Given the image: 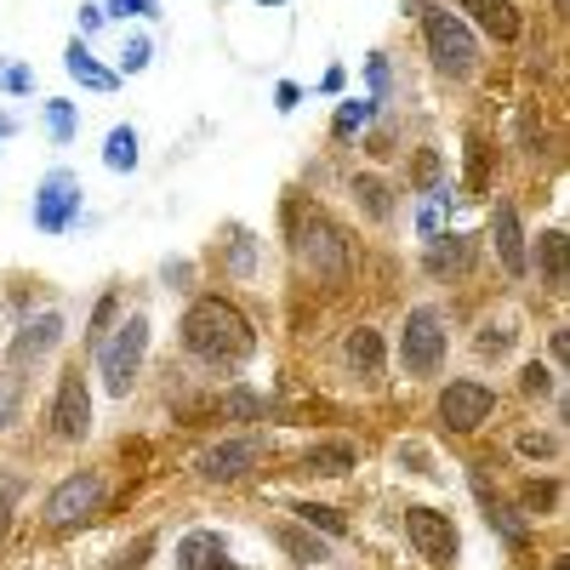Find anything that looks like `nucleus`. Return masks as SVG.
Wrapping results in <instances>:
<instances>
[{
    "label": "nucleus",
    "mask_w": 570,
    "mask_h": 570,
    "mask_svg": "<svg viewBox=\"0 0 570 570\" xmlns=\"http://www.w3.org/2000/svg\"><path fill=\"white\" fill-rule=\"evenodd\" d=\"M491 411H497V394L485 383H473V376L445 383V394H440V422L451 428V434H473V428H485Z\"/></svg>",
    "instance_id": "nucleus-8"
},
{
    "label": "nucleus",
    "mask_w": 570,
    "mask_h": 570,
    "mask_svg": "<svg viewBox=\"0 0 570 570\" xmlns=\"http://www.w3.org/2000/svg\"><path fill=\"white\" fill-rule=\"evenodd\" d=\"M80 217V177L75 171H46L35 188V228L40 234H63Z\"/></svg>",
    "instance_id": "nucleus-7"
},
{
    "label": "nucleus",
    "mask_w": 570,
    "mask_h": 570,
    "mask_svg": "<svg viewBox=\"0 0 570 570\" xmlns=\"http://www.w3.org/2000/svg\"><path fill=\"white\" fill-rule=\"evenodd\" d=\"M104 508V473H69V480L46 497V525L52 531H69V525H86L91 513Z\"/></svg>",
    "instance_id": "nucleus-6"
},
{
    "label": "nucleus",
    "mask_w": 570,
    "mask_h": 570,
    "mask_svg": "<svg viewBox=\"0 0 570 570\" xmlns=\"http://www.w3.org/2000/svg\"><path fill=\"white\" fill-rule=\"evenodd\" d=\"M0 531H7V525H0Z\"/></svg>",
    "instance_id": "nucleus-46"
},
{
    "label": "nucleus",
    "mask_w": 570,
    "mask_h": 570,
    "mask_svg": "<svg viewBox=\"0 0 570 570\" xmlns=\"http://www.w3.org/2000/svg\"><path fill=\"white\" fill-rule=\"evenodd\" d=\"M297 519H303V525H314V531H325V537H343L348 531V519L337 508H325V502H297Z\"/></svg>",
    "instance_id": "nucleus-25"
},
{
    "label": "nucleus",
    "mask_w": 570,
    "mask_h": 570,
    "mask_svg": "<svg viewBox=\"0 0 570 570\" xmlns=\"http://www.w3.org/2000/svg\"><path fill=\"white\" fill-rule=\"evenodd\" d=\"M519 389H525L531 400L553 394V371H548V365H525V371H519Z\"/></svg>",
    "instance_id": "nucleus-34"
},
{
    "label": "nucleus",
    "mask_w": 570,
    "mask_h": 570,
    "mask_svg": "<svg viewBox=\"0 0 570 570\" xmlns=\"http://www.w3.org/2000/svg\"><path fill=\"white\" fill-rule=\"evenodd\" d=\"M217 411L234 416V422H252V416H263V400H257L252 389H228V394L217 400Z\"/></svg>",
    "instance_id": "nucleus-26"
},
{
    "label": "nucleus",
    "mask_w": 570,
    "mask_h": 570,
    "mask_svg": "<svg viewBox=\"0 0 570 570\" xmlns=\"http://www.w3.org/2000/svg\"><path fill=\"white\" fill-rule=\"evenodd\" d=\"M480 354H491V360H497V354H508V331H502V325H497V331L485 325V337H480Z\"/></svg>",
    "instance_id": "nucleus-41"
},
{
    "label": "nucleus",
    "mask_w": 570,
    "mask_h": 570,
    "mask_svg": "<svg viewBox=\"0 0 570 570\" xmlns=\"http://www.w3.org/2000/svg\"><path fill=\"white\" fill-rule=\"evenodd\" d=\"M58 343H63V314H40V320H23V325H18L7 360H12V365H40Z\"/></svg>",
    "instance_id": "nucleus-12"
},
{
    "label": "nucleus",
    "mask_w": 570,
    "mask_h": 570,
    "mask_svg": "<svg viewBox=\"0 0 570 570\" xmlns=\"http://www.w3.org/2000/svg\"><path fill=\"white\" fill-rule=\"evenodd\" d=\"M468 252H473V240H462V234H434V246H428V274H456L462 263H468Z\"/></svg>",
    "instance_id": "nucleus-19"
},
{
    "label": "nucleus",
    "mask_w": 570,
    "mask_h": 570,
    "mask_svg": "<svg viewBox=\"0 0 570 570\" xmlns=\"http://www.w3.org/2000/svg\"><path fill=\"white\" fill-rule=\"evenodd\" d=\"M18 411H23V383H18L12 371H0V434L18 422Z\"/></svg>",
    "instance_id": "nucleus-27"
},
{
    "label": "nucleus",
    "mask_w": 570,
    "mask_h": 570,
    "mask_svg": "<svg viewBox=\"0 0 570 570\" xmlns=\"http://www.w3.org/2000/svg\"><path fill=\"white\" fill-rule=\"evenodd\" d=\"M177 570H228V564H223V537L188 531V537L177 542Z\"/></svg>",
    "instance_id": "nucleus-16"
},
{
    "label": "nucleus",
    "mask_w": 570,
    "mask_h": 570,
    "mask_svg": "<svg viewBox=\"0 0 570 570\" xmlns=\"http://www.w3.org/2000/svg\"><path fill=\"white\" fill-rule=\"evenodd\" d=\"M422 35H428V58L445 80H468L480 69V40L468 35V23L456 12H428L422 18Z\"/></svg>",
    "instance_id": "nucleus-5"
},
{
    "label": "nucleus",
    "mask_w": 570,
    "mask_h": 570,
    "mask_svg": "<svg viewBox=\"0 0 570 570\" xmlns=\"http://www.w3.org/2000/svg\"><path fill=\"white\" fill-rule=\"evenodd\" d=\"M46 131H52V142H69L75 137V104H63V98L46 104Z\"/></svg>",
    "instance_id": "nucleus-29"
},
{
    "label": "nucleus",
    "mask_w": 570,
    "mask_h": 570,
    "mask_svg": "<svg viewBox=\"0 0 570 570\" xmlns=\"http://www.w3.org/2000/svg\"><path fill=\"white\" fill-rule=\"evenodd\" d=\"M537 252H542V279H548V292H564V234H542Z\"/></svg>",
    "instance_id": "nucleus-24"
},
{
    "label": "nucleus",
    "mask_w": 570,
    "mask_h": 570,
    "mask_svg": "<svg viewBox=\"0 0 570 570\" xmlns=\"http://www.w3.org/2000/svg\"><path fill=\"white\" fill-rule=\"evenodd\" d=\"M274 542L285 548V553H292L297 564H325V542H314L308 531H297V525H279L274 531Z\"/></svg>",
    "instance_id": "nucleus-23"
},
{
    "label": "nucleus",
    "mask_w": 570,
    "mask_h": 570,
    "mask_svg": "<svg viewBox=\"0 0 570 570\" xmlns=\"http://www.w3.org/2000/svg\"><path fill=\"white\" fill-rule=\"evenodd\" d=\"M354 445L348 440H325V445H308V456H303V468L308 473H325V480H337V473H348L354 468Z\"/></svg>",
    "instance_id": "nucleus-18"
},
{
    "label": "nucleus",
    "mask_w": 570,
    "mask_h": 570,
    "mask_svg": "<svg viewBox=\"0 0 570 570\" xmlns=\"http://www.w3.org/2000/svg\"><path fill=\"white\" fill-rule=\"evenodd\" d=\"M149 553H155V537H142V542L120 548V553L109 559V570H142V564H149Z\"/></svg>",
    "instance_id": "nucleus-31"
},
{
    "label": "nucleus",
    "mask_w": 570,
    "mask_h": 570,
    "mask_svg": "<svg viewBox=\"0 0 570 570\" xmlns=\"http://www.w3.org/2000/svg\"><path fill=\"white\" fill-rule=\"evenodd\" d=\"M451 354V337H445V308L434 303H416L405 314V331H400V365L411 376H434Z\"/></svg>",
    "instance_id": "nucleus-3"
},
{
    "label": "nucleus",
    "mask_w": 570,
    "mask_h": 570,
    "mask_svg": "<svg viewBox=\"0 0 570 570\" xmlns=\"http://www.w3.org/2000/svg\"><path fill=\"white\" fill-rule=\"evenodd\" d=\"M354 195H360V212L371 217V223H389V212H394V200H389V188H383V177H354Z\"/></svg>",
    "instance_id": "nucleus-21"
},
{
    "label": "nucleus",
    "mask_w": 570,
    "mask_h": 570,
    "mask_svg": "<svg viewBox=\"0 0 570 570\" xmlns=\"http://www.w3.org/2000/svg\"><path fill=\"white\" fill-rule=\"evenodd\" d=\"M376 115V104H360V98H348L343 109H337V120H331V131H337V137H354L365 120Z\"/></svg>",
    "instance_id": "nucleus-28"
},
{
    "label": "nucleus",
    "mask_w": 570,
    "mask_h": 570,
    "mask_svg": "<svg viewBox=\"0 0 570 570\" xmlns=\"http://www.w3.org/2000/svg\"><path fill=\"white\" fill-rule=\"evenodd\" d=\"M274 98H279V109H297V98H303V91H297L292 80H279V91H274Z\"/></svg>",
    "instance_id": "nucleus-42"
},
{
    "label": "nucleus",
    "mask_w": 570,
    "mask_h": 570,
    "mask_svg": "<svg viewBox=\"0 0 570 570\" xmlns=\"http://www.w3.org/2000/svg\"><path fill=\"white\" fill-rule=\"evenodd\" d=\"M473 491H480V502H485V519H491V525H497L508 542H519V537H525V519H519V513H513V508H508L497 491H485V480H473Z\"/></svg>",
    "instance_id": "nucleus-20"
},
{
    "label": "nucleus",
    "mask_w": 570,
    "mask_h": 570,
    "mask_svg": "<svg viewBox=\"0 0 570 570\" xmlns=\"http://www.w3.org/2000/svg\"><path fill=\"white\" fill-rule=\"evenodd\" d=\"M519 451H525L531 462H559V434H525Z\"/></svg>",
    "instance_id": "nucleus-33"
},
{
    "label": "nucleus",
    "mask_w": 570,
    "mask_h": 570,
    "mask_svg": "<svg viewBox=\"0 0 570 570\" xmlns=\"http://www.w3.org/2000/svg\"><path fill=\"white\" fill-rule=\"evenodd\" d=\"M104 166H109V171H137V131H131V126H115V131H109Z\"/></svg>",
    "instance_id": "nucleus-22"
},
{
    "label": "nucleus",
    "mask_w": 570,
    "mask_h": 570,
    "mask_svg": "<svg viewBox=\"0 0 570 570\" xmlns=\"http://www.w3.org/2000/svg\"><path fill=\"white\" fill-rule=\"evenodd\" d=\"M109 12L115 18H155L160 7H155V0H109Z\"/></svg>",
    "instance_id": "nucleus-36"
},
{
    "label": "nucleus",
    "mask_w": 570,
    "mask_h": 570,
    "mask_svg": "<svg viewBox=\"0 0 570 570\" xmlns=\"http://www.w3.org/2000/svg\"><path fill=\"white\" fill-rule=\"evenodd\" d=\"M263 7H285V0H263Z\"/></svg>",
    "instance_id": "nucleus-45"
},
{
    "label": "nucleus",
    "mask_w": 570,
    "mask_h": 570,
    "mask_svg": "<svg viewBox=\"0 0 570 570\" xmlns=\"http://www.w3.org/2000/svg\"><path fill=\"white\" fill-rule=\"evenodd\" d=\"M149 58H155V46L149 40H126V52H120V75H142V69H149Z\"/></svg>",
    "instance_id": "nucleus-30"
},
{
    "label": "nucleus",
    "mask_w": 570,
    "mask_h": 570,
    "mask_svg": "<svg viewBox=\"0 0 570 570\" xmlns=\"http://www.w3.org/2000/svg\"><path fill=\"white\" fill-rule=\"evenodd\" d=\"M462 12H473V23H480L491 40H502V46L525 35V18H519L508 0H462Z\"/></svg>",
    "instance_id": "nucleus-14"
},
{
    "label": "nucleus",
    "mask_w": 570,
    "mask_h": 570,
    "mask_svg": "<svg viewBox=\"0 0 570 570\" xmlns=\"http://www.w3.org/2000/svg\"><path fill=\"white\" fill-rule=\"evenodd\" d=\"M23 497V485L18 480H0V525H7V519H12V502Z\"/></svg>",
    "instance_id": "nucleus-40"
},
{
    "label": "nucleus",
    "mask_w": 570,
    "mask_h": 570,
    "mask_svg": "<svg viewBox=\"0 0 570 570\" xmlns=\"http://www.w3.org/2000/svg\"><path fill=\"white\" fill-rule=\"evenodd\" d=\"M365 75H371V86H376V104H383V98H389V91H394V75H389V58H371V63H365Z\"/></svg>",
    "instance_id": "nucleus-35"
},
{
    "label": "nucleus",
    "mask_w": 570,
    "mask_h": 570,
    "mask_svg": "<svg viewBox=\"0 0 570 570\" xmlns=\"http://www.w3.org/2000/svg\"><path fill=\"white\" fill-rule=\"evenodd\" d=\"M63 69L80 80V86H91V91H115L120 86V75L115 69H104L98 58L86 52V40H69V52H63Z\"/></svg>",
    "instance_id": "nucleus-17"
},
{
    "label": "nucleus",
    "mask_w": 570,
    "mask_h": 570,
    "mask_svg": "<svg viewBox=\"0 0 570 570\" xmlns=\"http://www.w3.org/2000/svg\"><path fill=\"white\" fill-rule=\"evenodd\" d=\"M297 263L325 279V285H343L348 268H354V246H348V234L331 223L325 212H303L297 217Z\"/></svg>",
    "instance_id": "nucleus-2"
},
{
    "label": "nucleus",
    "mask_w": 570,
    "mask_h": 570,
    "mask_svg": "<svg viewBox=\"0 0 570 570\" xmlns=\"http://www.w3.org/2000/svg\"><path fill=\"white\" fill-rule=\"evenodd\" d=\"M7 137H12V120H7V115H0V142H7Z\"/></svg>",
    "instance_id": "nucleus-44"
},
{
    "label": "nucleus",
    "mask_w": 570,
    "mask_h": 570,
    "mask_svg": "<svg viewBox=\"0 0 570 570\" xmlns=\"http://www.w3.org/2000/svg\"><path fill=\"white\" fill-rule=\"evenodd\" d=\"M98 23H104V7H80V35H91Z\"/></svg>",
    "instance_id": "nucleus-43"
},
{
    "label": "nucleus",
    "mask_w": 570,
    "mask_h": 570,
    "mask_svg": "<svg viewBox=\"0 0 570 570\" xmlns=\"http://www.w3.org/2000/svg\"><path fill=\"white\" fill-rule=\"evenodd\" d=\"M343 354H348V365H354V376H383V331H371V325H354L348 331V343H343Z\"/></svg>",
    "instance_id": "nucleus-15"
},
{
    "label": "nucleus",
    "mask_w": 570,
    "mask_h": 570,
    "mask_svg": "<svg viewBox=\"0 0 570 570\" xmlns=\"http://www.w3.org/2000/svg\"><path fill=\"white\" fill-rule=\"evenodd\" d=\"M0 86H7V91H29V86H35V75H29L23 63H0Z\"/></svg>",
    "instance_id": "nucleus-37"
},
{
    "label": "nucleus",
    "mask_w": 570,
    "mask_h": 570,
    "mask_svg": "<svg viewBox=\"0 0 570 570\" xmlns=\"http://www.w3.org/2000/svg\"><path fill=\"white\" fill-rule=\"evenodd\" d=\"M553 502H559V485H531V491H525V508H531V513H537V508H553Z\"/></svg>",
    "instance_id": "nucleus-39"
},
{
    "label": "nucleus",
    "mask_w": 570,
    "mask_h": 570,
    "mask_svg": "<svg viewBox=\"0 0 570 570\" xmlns=\"http://www.w3.org/2000/svg\"><path fill=\"white\" fill-rule=\"evenodd\" d=\"M257 456H263V445L257 440H223V445H212V451H200V480H212V485H234L240 473H252L257 468Z\"/></svg>",
    "instance_id": "nucleus-11"
},
{
    "label": "nucleus",
    "mask_w": 570,
    "mask_h": 570,
    "mask_svg": "<svg viewBox=\"0 0 570 570\" xmlns=\"http://www.w3.org/2000/svg\"><path fill=\"white\" fill-rule=\"evenodd\" d=\"M183 348L195 360H206V365H217V371H228V365L252 360L257 331H252V320L234 308L228 297H200L195 308L183 314Z\"/></svg>",
    "instance_id": "nucleus-1"
},
{
    "label": "nucleus",
    "mask_w": 570,
    "mask_h": 570,
    "mask_svg": "<svg viewBox=\"0 0 570 570\" xmlns=\"http://www.w3.org/2000/svg\"><path fill=\"white\" fill-rule=\"evenodd\" d=\"M411 177H416V188H428V195H434V188H445V183H440V155H434V149H422L416 166H411Z\"/></svg>",
    "instance_id": "nucleus-32"
},
{
    "label": "nucleus",
    "mask_w": 570,
    "mask_h": 570,
    "mask_svg": "<svg viewBox=\"0 0 570 570\" xmlns=\"http://www.w3.org/2000/svg\"><path fill=\"white\" fill-rule=\"evenodd\" d=\"M491 240H497V257H502L508 274H525V263H531L525 228H519V212H513L508 200H497V212H491Z\"/></svg>",
    "instance_id": "nucleus-13"
},
{
    "label": "nucleus",
    "mask_w": 570,
    "mask_h": 570,
    "mask_svg": "<svg viewBox=\"0 0 570 570\" xmlns=\"http://www.w3.org/2000/svg\"><path fill=\"white\" fill-rule=\"evenodd\" d=\"M52 434H58V440H86V434H91V394H86V376H80V365H69V371L58 376Z\"/></svg>",
    "instance_id": "nucleus-10"
},
{
    "label": "nucleus",
    "mask_w": 570,
    "mask_h": 570,
    "mask_svg": "<svg viewBox=\"0 0 570 570\" xmlns=\"http://www.w3.org/2000/svg\"><path fill=\"white\" fill-rule=\"evenodd\" d=\"M405 537H411V548H416L428 564H451L456 548H462L456 525H451L440 508H405Z\"/></svg>",
    "instance_id": "nucleus-9"
},
{
    "label": "nucleus",
    "mask_w": 570,
    "mask_h": 570,
    "mask_svg": "<svg viewBox=\"0 0 570 570\" xmlns=\"http://www.w3.org/2000/svg\"><path fill=\"white\" fill-rule=\"evenodd\" d=\"M142 354H149V320L131 314L126 325H115V337L98 343V376H104V389H109V394H120V400L131 394Z\"/></svg>",
    "instance_id": "nucleus-4"
},
{
    "label": "nucleus",
    "mask_w": 570,
    "mask_h": 570,
    "mask_svg": "<svg viewBox=\"0 0 570 570\" xmlns=\"http://www.w3.org/2000/svg\"><path fill=\"white\" fill-rule=\"evenodd\" d=\"M109 314H115V292L98 303V314H91V331H86V337H91V348H98L104 343V325H109Z\"/></svg>",
    "instance_id": "nucleus-38"
}]
</instances>
